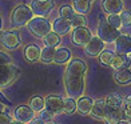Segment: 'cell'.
I'll list each match as a JSON object with an SVG mask.
<instances>
[{
	"mask_svg": "<svg viewBox=\"0 0 131 124\" xmlns=\"http://www.w3.org/2000/svg\"><path fill=\"white\" fill-rule=\"evenodd\" d=\"M86 72H87V64L83 59L79 57L70 59L64 71V88L68 97L79 99L83 95Z\"/></svg>",
	"mask_w": 131,
	"mask_h": 124,
	"instance_id": "1",
	"label": "cell"
},
{
	"mask_svg": "<svg viewBox=\"0 0 131 124\" xmlns=\"http://www.w3.org/2000/svg\"><path fill=\"white\" fill-rule=\"evenodd\" d=\"M34 17V14L31 8L26 4H19L17 7L12 11L11 15V26L12 28H21L27 26V23Z\"/></svg>",
	"mask_w": 131,
	"mask_h": 124,
	"instance_id": "2",
	"label": "cell"
},
{
	"mask_svg": "<svg viewBox=\"0 0 131 124\" xmlns=\"http://www.w3.org/2000/svg\"><path fill=\"white\" fill-rule=\"evenodd\" d=\"M27 27L29 32L36 38H44L51 31V23L48 21V19H46L43 16H34L27 23Z\"/></svg>",
	"mask_w": 131,
	"mask_h": 124,
	"instance_id": "3",
	"label": "cell"
},
{
	"mask_svg": "<svg viewBox=\"0 0 131 124\" xmlns=\"http://www.w3.org/2000/svg\"><path fill=\"white\" fill-rule=\"evenodd\" d=\"M20 68L11 64H4L0 66V88L8 87L20 76Z\"/></svg>",
	"mask_w": 131,
	"mask_h": 124,
	"instance_id": "4",
	"label": "cell"
},
{
	"mask_svg": "<svg viewBox=\"0 0 131 124\" xmlns=\"http://www.w3.org/2000/svg\"><path fill=\"white\" fill-rule=\"evenodd\" d=\"M121 35V31L114 27H111L106 21V17H100L98 24V36L102 39L104 43H114L116 38Z\"/></svg>",
	"mask_w": 131,
	"mask_h": 124,
	"instance_id": "5",
	"label": "cell"
},
{
	"mask_svg": "<svg viewBox=\"0 0 131 124\" xmlns=\"http://www.w3.org/2000/svg\"><path fill=\"white\" fill-rule=\"evenodd\" d=\"M0 44L7 49H15L21 44V38L17 31H4L0 35Z\"/></svg>",
	"mask_w": 131,
	"mask_h": 124,
	"instance_id": "6",
	"label": "cell"
},
{
	"mask_svg": "<svg viewBox=\"0 0 131 124\" xmlns=\"http://www.w3.org/2000/svg\"><path fill=\"white\" fill-rule=\"evenodd\" d=\"M31 11L35 16H43L46 17L53 8L52 0H32L31 2Z\"/></svg>",
	"mask_w": 131,
	"mask_h": 124,
	"instance_id": "7",
	"label": "cell"
},
{
	"mask_svg": "<svg viewBox=\"0 0 131 124\" xmlns=\"http://www.w3.org/2000/svg\"><path fill=\"white\" fill-rule=\"evenodd\" d=\"M91 38L92 33L87 27H76L72 29V33H71V41L75 45H86Z\"/></svg>",
	"mask_w": 131,
	"mask_h": 124,
	"instance_id": "8",
	"label": "cell"
},
{
	"mask_svg": "<svg viewBox=\"0 0 131 124\" xmlns=\"http://www.w3.org/2000/svg\"><path fill=\"white\" fill-rule=\"evenodd\" d=\"M104 49V41L99 36H92L84 45V54L88 57H96Z\"/></svg>",
	"mask_w": 131,
	"mask_h": 124,
	"instance_id": "9",
	"label": "cell"
},
{
	"mask_svg": "<svg viewBox=\"0 0 131 124\" xmlns=\"http://www.w3.org/2000/svg\"><path fill=\"white\" fill-rule=\"evenodd\" d=\"M115 43V51L122 55H130L131 54V35H119L116 38Z\"/></svg>",
	"mask_w": 131,
	"mask_h": 124,
	"instance_id": "10",
	"label": "cell"
},
{
	"mask_svg": "<svg viewBox=\"0 0 131 124\" xmlns=\"http://www.w3.org/2000/svg\"><path fill=\"white\" fill-rule=\"evenodd\" d=\"M14 117H15V120L20 121L23 124H28L35 117V112L28 105H20V107L15 108Z\"/></svg>",
	"mask_w": 131,
	"mask_h": 124,
	"instance_id": "11",
	"label": "cell"
},
{
	"mask_svg": "<svg viewBox=\"0 0 131 124\" xmlns=\"http://www.w3.org/2000/svg\"><path fill=\"white\" fill-rule=\"evenodd\" d=\"M44 108L50 109L53 114L62 112L63 109V97L56 96V95H50L44 99Z\"/></svg>",
	"mask_w": 131,
	"mask_h": 124,
	"instance_id": "12",
	"label": "cell"
},
{
	"mask_svg": "<svg viewBox=\"0 0 131 124\" xmlns=\"http://www.w3.org/2000/svg\"><path fill=\"white\" fill-rule=\"evenodd\" d=\"M71 21L70 20H66V19H62V17H58V19L53 20L52 26H51V29L55 33H58L59 36H63V35H67L70 31H71Z\"/></svg>",
	"mask_w": 131,
	"mask_h": 124,
	"instance_id": "13",
	"label": "cell"
},
{
	"mask_svg": "<svg viewBox=\"0 0 131 124\" xmlns=\"http://www.w3.org/2000/svg\"><path fill=\"white\" fill-rule=\"evenodd\" d=\"M106 111H107V105L104 99H96L94 100L92 103V109H91V116L95 117L98 120H103L104 119V115H106Z\"/></svg>",
	"mask_w": 131,
	"mask_h": 124,
	"instance_id": "14",
	"label": "cell"
},
{
	"mask_svg": "<svg viewBox=\"0 0 131 124\" xmlns=\"http://www.w3.org/2000/svg\"><path fill=\"white\" fill-rule=\"evenodd\" d=\"M102 8L108 15L111 14H121L123 11V2L122 0H103Z\"/></svg>",
	"mask_w": 131,
	"mask_h": 124,
	"instance_id": "15",
	"label": "cell"
},
{
	"mask_svg": "<svg viewBox=\"0 0 131 124\" xmlns=\"http://www.w3.org/2000/svg\"><path fill=\"white\" fill-rule=\"evenodd\" d=\"M92 103L94 100L88 96H80L76 102V111L80 115H90L92 109Z\"/></svg>",
	"mask_w": 131,
	"mask_h": 124,
	"instance_id": "16",
	"label": "cell"
},
{
	"mask_svg": "<svg viewBox=\"0 0 131 124\" xmlns=\"http://www.w3.org/2000/svg\"><path fill=\"white\" fill-rule=\"evenodd\" d=\"M103 120H104L106 124H119L121 121L124 120L122 109H112V108L107 107V111H106V115H104Z\"/></svg>",
	"mask_w": 131,
	"mask_h": 124,
	"instance_id": "17",
	"label": "cell"
},
{
	"mask_svg": "<svg viewBox=\"0 0 131 124\" xmlns=\"http://www.w3.org/2000/svg\"><path fill=\"white\" fill-rule=\"evenodd\" d=\"M123 97L119 95L116 92H112V93H108L106 96L104 102H106V105L108 108H112V109H121L123 107Z\"/></svg>",
	"mask_w": 131,
	"mask_h": 124,
	"instance_id": "18",
	"label": "cell"
},
{
	"mask_svg": "<svg viewBox=\"0 0 131 124\" xmlns=\"http://www.w3.org/2000/svg\"><path fill=\"white\" fill-rule=\"evenodd\" d=\"M114 79H115V81L118 83V84H122V85L131 84V71L128 68L115 69Z\"/></svg>",
	"mask_w": 131,
	"mask_h": 124,
	"instance_id": "19",
	"label": "cell"
},
{
	"mask_svg": "<svg viewBox=\"0 0 131 124\" xmlns=\"http://www.w3.org/2000/svg\"><path fill=\"white\" fill-rule=\"evenodd\" d=\"M40 48L36 44H29L24 48V57L27 59V61H39L40 60Z\"/></svg>",
	"mask_w": 131,
	"mask_h": 124,
	"instance_id": "20",
	"label": "cell"
},
{
	"mask_svg": "<svg viewBox=\"0 0 131 124\" xmlns=\"http://www.w3.org/2000/svg\"><path fill=\"white\" fill-rule=\"evenodd\" d=\"M71 59V51L66 47H59L55 48V56H53V63L56 64H64L70 61Z\"/></svg>",
	"mask_w": 131,
	"mask_h": 124,
	"instance_id": "21",
	"label": "cell"
},
{
	"mask_svg": "<svg viewBox=\"0 0 131 124\" xmlns=\"http://www.w3.org/2000/svg\"><path fill=\"white\" fill-rule=\"evenodd\" d=\"M75 14H80V15H86L90 12L91 9V2L88 0H72V5Z\"/></svg>",
	"mask_w": 131,
	"mask_h": 124,
	"instance_id": "22",
	"label": "cell"
},
{
	"mask_svg": "<svg viewBox=\"0 0 131 124\" xmlns=\"http://www.w3.org/2000/svg\"><path fill=\"white\" fill-rule=\"evenodd\" d=\"M130 64V57L128 55H122V54H116L112 59L111 67L114 69H122V68H128Z\"/></svg>",
	"mask_w": 131,
	"mask_h": 124,
	"instance_id": "23",
	"label": "cell"
},
{
	"mask_svg": "<svg viewBox=\"0 0 131 124\" xmlns=\"http://www.w3.org/2000/svg\"><path fill=\"white\" fill-rule=\"evenodd\" d=\"M60 41H62L60 36H59L58 33H55L53 31H50L43 38V43H44L46 47H53V48H56V47L60 44Z\"/></svg>",
	"mask_w": 131,
	"mask_h": 124,
	"instance_id": "24",
	"label": "cell"
},
{
	"mask_svg": "<svg viewBox=\"0 0 131 124\" xmlns=\"http://www.w3.org/2000/svg\"><path fill=\"white\" fill-rule=\"evenodd\" d=\"M55 56V48L53 47H44L40 51V60L43 63H53Z\"/></svg>",
	"mask_w": 131,
	"mask_h": 124,
	"instance_id": "25",
	"label": "cell"
},
{
	"mask_svg": "<svg viewBox=\"0 0 131 124\" xmlns=\"http://www.w3.org/2000/svg\"><path fill=\"white\" fill-rule=\"evenodd\" d=\"M63 114L66 115H72L76 112V100L75 99H63V109H62Z\"/></svg>",
	"mask_w": 131,
	"mask_h": 124,
	"instance_id": "26",
	"label": "cell"
},
{
	"mask_svg": "<svg viewBox=\"0 0 131 124\" xmlns=\"http://www.w3.org/2000/svg\"><path fill=\"white\" fill-rule=\"evenodd\" d=\"M115 54L110 49H103L102 52L99 54V61L100 64L103 66H107V67H111V63H112V59H114Z\"/></svg>",
	"mask_w": 131,
	"mask_h": 124,
	"instance_id": "27",
	"label": "cell"
},
{
	"mask_svg": "<svg viewBox=\"0 0 131 124\" xmlns=\"http://www.w3.org/2000/svg\"><path fill=\"white\" fill-rule=\"evenodd\" d=\"M28 107L34 112H40L41 109H44V99L40 97V96H34L31 100H29Z\"/></svg>",
	"mask_w": 131,
	"mask_h": 124,
	"instance_id": "28",
	"label": "cell"
},
{
	"mask_svg": "<svg viewBox=\"0 0 131 124\" xmlns=\"http://www.w3.org/2000/svg\"><path fill=\"white\" fill-rule=\"evenodd\" d=\"M74 15H75V11H74V8L71 7V5L66 4V5H62V7H59V17H62V19L71 20Z\"/></svg>",
	"mask_w": 131,
	"mask_h": 124,
	"instance_id": "29",
	"label": "cell"
},
{
	"mask_svg": "<svg viewBox=\"0 0 131 124\" xmlns=\"http://www.w3.org/2000/svg\"><path fill=\"white\" fill-rule=\"evenodd\" d=\"M70 21H71V27H72V28H76V27H86V24H87L86 16H84V15H80V14H75Z\"/></svg>",
	"mask_w": 131,
	"mask_h": 124,
	"instance_id": "30",
	"label": "cell"
},
{
	"mask_svg": "<svg viewBox=\"0 0 131 124\" xmlns=\"http://www.w3.org/2000/svg\"><path fill=\"white\" fill-rule=\"evenodd\" d=\"M106 21L108 23L111 27H114V28H116V29H121V27H122V23H121V17H119V14H111V15H107Z\"/></svg>",
	"mask_w": 131,
	"mask_h": 124,
	"instance_id": "31",
	"label": "cell"
},
{
	"mask_svg": "<svg viewBox=\"0 0 131 124\" xmlns=\"http://www.w3.org/2000/svg\"><path fill=\"white\" fill-rule=\"evenodd\" d=\"M119 17H121L122 27H130L131 26V12L130 11L123 9L122 12L119 14Z\"/></svg>",
	"mask_w": 131,
	"mask_h": 124,
	"instance_id": "32",
	"label": "cell"
},
{
	"mask_svg": "<svg viewBox=\"0 0 131 124\" xmlns=\"http://www.w3.org/2000/svg\"><path fill=\"white\" fill-rule=\"evenodd\" d=\"M39 114H40V119L41 120H43L44 123L47 121V123H48V121H52V119H53V116H55V114H53V112H51L50 109H47V108H44V109H41L40 112H39Z\"/></svg>",
	"mask_w": 131,
	"mask_h": 124,
	"instance_id": "33",
	"label": "cell"
},
{
	"mask_svg": "<svg viewBox=\"0 0 131 124\" xmlns=\"http://www.w3.org/2000/svg\"><path fill=\"white\" fill-rule=\"evenodd\" d=\"M12 63V57H11L8 54L0 51V66H4V64H11Z\"/></svg>",
	"mask_w": 131,
	"mask_h": 124,
	"instance_id": "34",
	"label": "cell"
},
{
	"mask_svg": "<svg viewBox=\"0 0 131 124\" xmlns=\"http://www.w3.org/2000/svg\"><path fill=\"white\" fill-rule=\"evenodd\" d=\"M11 123V117L4 115V114H0V124H9Z\"/></svg>",
	"mask_w": 131,
	"mask_h": 124,
	"instance_id": "35",
	"label": "cell"
},
{
	"mask_svg": "<svg viewBox=\"0 0 131 124\" xmlns=\"http://www.w3.org/2000/svg\"><path fill=\"white\" fill-rule=\"evenodd\" d=\"M0 103H3V104H5V105H8V107H9L11 104H12V103H11V100H8L7 97L4 96V93H3L2 91H0Z\"/></svg>",
	"mask_w": 131,
	"mask_h": 124,
	"instance_id": "36",
	"label": "cell"
},
{
	"mask_svg": "<svg viewBox=\"0 0 131 124\" xmlns=\"http://www.w3.org/2000/svg\"><path fill=\"white\" fill-rule=\"evenodd\" d=\"M28 124H46L43 120H41L40 119V117H34V119L31 120V121H29Z\"/></svg>",
	"mask_w": 131,
	"mask_h": 124,
	"instance_id": "37",
	"label": "cell"
},
{
	"mask_svg": "<svg viewBox=\"0 0 131 124\" xmlns=\"http://www.w3.org/2000/svg\"><path fill=\"white\" fill-rule=\"evenodd\" d=\"M5 108H7V105H5V104H3V103H0V114H4Z\"/></svg>",
	"mask_w": 131,
	"mask_h": 124,
	"instance_id": "38",
	"label": "cell"
},
{
	"mask_svg": "<svg viewBox=\"0 0 131 124\" xmlns=\"http://www.w3.org/2000/svg\"><path fill=\"white\" fill-rule=\"evenodd\" d=\"M9 124H23V123L17 121V120H11V123H9Z\"/></svg>",
	"mask_w": 131,
	"mask_h": 124,
	"instance_id": "39",
	"label": "cell"
},
{
	"mask_svg": "<svg viewBox=\"0 0 131 124\" xmlns=\"http://www.w3.org/2000/svg\"><path fill=\"white\" fill-rule=\"evenodd\" d=\"M2 28H3V19L0 17V31H2Z\"/></svg>",
	"mask_w": 131,
	"mask_h": 124,
	"instance_id": "40",
	"label": "cell"
},
{
	"mask_svg": "<svg viewBox=\"0 0 131 124\" xmlns=\"http://www.w3.org/2000/svg\"><path fill=\"white\" fill-rule=\"evenodd\" d=\"M128 69L131 71V59H130V64H128Z\"/></svg>",
	"mask_w": 131,
	"mask_h": 124,
	"instance_id": "41",
	"label": "cell"
},
{
	"mask_svg": "<svg viewBox=\"0 0 131 124\" xmlns=\"http://www.w3.org/2000/svg\"><path fill=\"white\" fill-rule=\"evenodd\" d=\"M126 124H131V120H127V123Z\"/></svg>",
	"mask_w": 131,
	"mask_h": 124,
	"instance_id": "42",
	"label": "cell"
},
{
	"mask_svg": "<svg viewBox=\"0 0 131 124\" xmlns=\"http://www.w3.org/2000/svg\"><path fill=\"white\" fill-rule=\"evenodd\" d=\"M47 124H55V123H52V121H48V123H47Z\"/></svg>",
	"mask_w": 131,
	"mask_h": 124,
	"instance_id": "43",
	"label": "cell"
},
{
	"mask_svg": "<svg viewBox=\"0 0 131 124\" xmlns=\"http://www.w3.org/2000/svg\"><path fill=\"white\" fill-rule=\"evenodd\" d=\"M88 2H91V3H92V2H94V0H88Z\"/></svg>",
	"mask_w": 131,
	"mask_h": 124,
	"instance_id": "44",
	"label": "cell"
},
{
	"mask_svg": "<svg viewBox=\"0 0 131 124\" xmlns=\"http://www.w3.org/2000/svg\"><path fill=\"white\" fill-rule=\"evenodd\" d=\"M128 57H130V59H131V54H130V55H128Z\"/></svg>",
	"mask_w": 131,
	"mask_h": 124,
	"instance_id": "45",
	"label": "cell"
}]
</instances>
